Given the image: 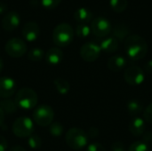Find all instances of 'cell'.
<instances>
[{"mask_svg":"<svg viewBox=\"0 0 152 151\" xmlns=\"http://www.w3.org/2000/svg\"><path fill=\"white\" fill-rule=\"evenodd\" d=\"M126 53L133 61L143 59L148 53L146 40L139 35H131L125 40Z\"/></svg>","mask_w":152,"mask_h":151,"instance_id":"obj_1","label":"cell"},{"mask_svg":"<svg viewBox=\"0 0 152 151\" xmlns=\"http://www.w3.org/2000/svg\"><path fill=\"white\" fill-rule=\"evenodd\" d=\"M53 41L59 47H65L71 44L74 37V29L69 23L58 24L53 31Z\"/></svg>","mask_w":152,"mask_h":151,"instance_id":"obj_2","label":"cell"},{"mask_svg":"<svg viewBox=\"0 0 152 151\" xmlns=\"http://www.w3.org/2000/svg\"><path fill=\"white\" fill-rule=\"evenodd\" d=\"M88 139L87 133L83 129L77 127L69 129L65 134L67 145L74 150H80L84 149L88 143Z\"/></svg>","mask_w":152,"mask_h":151,"instance_id":"obj_3","label":"cell"},{"mask_svg":"<svg viewBox=\"0 0 152 151\" xmlns=\"http://www.w3.org/2000/svg\"><path fill=\"white\" fill-rule=\"evenodd\" d=\"M14 101L18 108L26 110L31 109L35 108L37 103V94L33 89L24 87L17 92Z\"/></svg>","mask_w":152,"mask_h":151,"instance_id":"obj_4","label":"cell"},{"mask_svg":"<svg viewBox=\"0 0 152 151\" xmlns=\"http://www.w3.org/2000/svg\"><path fill=\"white\" fill-rule=\"evenodd\" d=\"M12 133L18 138H27L34 133V122L27 117H18L12 124Z\"/></svg>","mask_w":152,"mask_h":151,"instance_id":"obj_5","label":"cell"},{"mask_svg":"<svg viewBox=\"0 0 152 151\" xmlns=\"http://www.w3.org/2000/svg\"><path fill=\"white\" fill-rule=\"evenodd\" d=\"M54 118V112L48 105H41L33 112V120L39 126H49Z\"/></svg>","mask_w":152,"mask_h":151,"instance_id":"obj_6","label":"cell"},{"mask_svg":"<svg viewBox=\"0 0 152 151\" xmlns=\"http://www.w3.org/2000/svg\"><path fill=\"white\" fill-rule=\"evenodd\" d=\"M4 50L9 56L12 58H20L27 53L28 47L26 43L22 39L13 37L6 42L4 45Z\"/></svg>","mask_w":152,"mask_h":151,"instance_id":"obj_7","label":"cell"},{"mask_svg":"<svg viewBox=\"0 0 152 151\" xmlns=\"http://www.w3.org/2000/svg\"><path fill=\"white\" fill-rule=\"evenodd\" d=\"M91 31L98 37L107 36L112 30L110 21L105 17H96L91 22Z\"/></svg>","mask_w":152,"mask_h":151,"instance_id":"obj_8","label":"cell"},{"mask_svg":"<svg viewBox=\"0 0 152 151\" xmlns=\"http://www.w3.org/2000/svg\"><path fill=\"white\" fill-rule=\"evenodd\" d=\"M125 81L132 86L141 85L145 80V73L143 69L138 66H131L125 70Z\"/></svg>","mask_w":152,"mask_h":151,"instance_id":"obj_9","label":"cell"},{"mask_svg":"<svg viewBox=\"0 0 152 151\" xmlns=\"http://www.w3.org/2000/svg\"><path fill=\"white\" fill-rule=\"evenodd\" d=\"M102 49L94 42H87L80 48V56L86 62L95 61L101 55Z\"/></svg>","mask_w":152,"mask_h":151,"instance_id":"obj_10","label":"cell"},{"mask_svg":"<svg viewBox=\"0 0 152 151\" xmlns=\"http://www.w3.org/2000/svg\"><path fill=\"white\" fill-rule=\"evenodd\" d=\"M16 91L15 81L8 77H0V97L8 99L12 97Z\"/></svg>","mask_w":152,"mask_h":151,"instance_id":"obj_11","label":"cell"},{"mask_svg":"<svg viewBox=\"0 0 152 151\" xmlns=\"http://www.w3.org/2000/svg\"><path fill=\"white\" fill-rule=\"evenodd\" d=\"M20 23V17L15 11L8 12L2 19V27L6 31H12L16 29Z\"/></svg>","mask_w":152,"mask_h":151,"instance_id":"obj_12","label":"cell"},{"mask_svg":"<svg viewBox=\"0 0 152 151\" xmlns=\"http://www.w3.org/2000/svg\"><path fill=\"white\" fill-rule=\"evenodd\" d=\"M22 36L25 40L28 42H34L37 39L40 34V28L37 23L29 21L22 27Z\"/></svg>","mask_w":152,"mask_h":151,"instance_id":"obj_13","label":"cell"},{"mask_svg":"<svg viewBox=\"0 0 152 151\" xmlns=\"http://www.w3.org/2000/svg\"><path fill=\"white\" fill-rule=\"evenodd\" d=\"M146 125L143 118L140 117H134L129 124V131L134 137H141L145 133Z\"/></svg>","mask_w":152,"mask_h":151,"instance_id":"obj_14","label":"cell"},{"mask_svg":"<svg viewBox=\"0 0 152 151\" xmlns=\"http://www.w3.org/2000/svg\"><path fill=\"white\" fill-rule=\"evenodd\" d=\"M63 52L58 47L50 48L45 53V61L49 65L56 66L60 64L63 60Z\"/></svg>","mask_w":152,"mask_h":151,"instance_id":"obj_15","label":"cell"},{"mask_svg":"<svg viewBox=\"0 0 152 151\" xmlns=\"http://www.w3.org/2000/svg\"><path fill=\"white\" fill-rule=\"evenodd\" d=\"M126 64V60L125 57L121 55H114L109 59L107 67L112 72H118L123 69Z\"/></svg>","mask_w":152,"mask_h":151,"instance_id":"obj_16","label":"cell"},{"mask_svg":"<svg viewBox=\"0 0 152 151\" xmlns=\"http://www.w3.org/2000/svg\"><path fill=\"white\" fill-rule=\"evenodd\" d=\"M100 47H101L102 51H103L107 53H113L116 51H118V49L119 47V42L114 36H109V37L104 38L101 42Z\"/></svg>","mask_w":152,"mask_h":151,"instance_id":"obj_17","label":"cell"},{"mask_svg":"<svg viewBox=\"0 0 152 151\" xmlns=\"http://www.w3.org/2000/svg\"><path fill=\"white\" fill-rule=\"evenodd\" d=\"M74 19L79 22V24H87L88 22L92 21L93 20V13L92 12L86 7H80L77 9L73 14Z\"/></svg>","mask_w":152,"mask_h":151,"instance_id":"obj_18","label":"cell"},{"mask_svg":"<svg viewBox=\"0 0 152 151\" xmlns=\"http://www.w3.org/2000/svg\"><path fill=\"white\" fill-rule=\"evenodd\" d=\"M112 36L118 41H124L129 36V28L125 23H118L112 28Z\"/></svg>","mask_w":152,"mask_h":151,"instance_id":"obj_19","label":"cell"},{"mask_svg":"<svg viewBox=\"0 0 152 151\" xmlns=\"http://www.w3.org/2000/svg\"><path fill=\"white\" fill-rule=\"evenodd\" d=\"M126 109H127L129 115L135 117H138V115L143 111V105L138 100H130L127 102Z\"/></svg>","mask_w":152,"mask_h":151,"instance_id":"obj_20","label":"cell"},{"mask_svg":"<svg viewBox=\"0 0 152 151\" xmlns=\"http://www.w3.org/2000/svg\"><path fill=\"white\" fill-rule=\"evenodd\" d=\"M53 84H54V86H55L56 90L58 91V93L61 95H66L70 90L69 83L64 78L58 77V78L54 79Z\"/></svg>","mask_w":152,"mask_h":151,"instance_id":"obj_21","label":"cell"},{"mask_svg":"<svg viewBox=\"0 0 152 151\" xmlns=\"http://www.w3.org/2000/svg\"><path fill=\"white\" fill-rule=\"evenodd\" d=\"M0 108L4 110V112L7 113H13L16 112L18 109V106L15 101L11 99H3L0 100Z\"/></svg>","mask_w":152,"mask_h":151,"instance_id":"obj_22","label":"cell"},{"mask_svg":"<svg viewBox=\"0 0 152 151\" xmlns=\"http://www.w3.org/2000/svg\"><path fill=\"white\" fill-rule=\"evenodd\" d=\"M110 5L114 12L120 13L127 8L128 0H110Z\"/></svg>","mask_w":152,"mask_h":151,"instance_id":"obj_23","label":"cell"},{"mask_svg":"<svg viewBox=\"0 0 152 151\" xmlns=\"http://www.w3.org/2000/svg\"><path fill=\"white\" fill-rule=\"evenodd\" d=\"M45 56V53L41 48H32L28 53V59L31 61H40Z\"/></svg>","mask_w":152,"mask_h":151,"instance_id":"obj_24","label":"cell"},{"mask_svg":"<svg viewBox=\"0 0 152 151\" xmlns=\"http://www.w3.org/2000/svg\"><path fill=\"white\" fill-rule=\"evenodd\" d=\"M91 32H92L91 28L87 24H81V23L76 27V30H75L76 35L81 38H86V37L89 36Z\"/></svg>","mask_w":152,"mask_h":151,"instance_id":"obj_25","label":"cell"},{"mask_svg":"<svg viewBox=\"0 0 152 151\" xmlns=\"http://www.w3.org/2000/svg\"><path fill=\"white\" fill-rule=\"evenodd\" d=\"M63 126L59 122H53L49 125V133L53 137H60L63 133Z\"/></svg>","mask_w":152,"mask_h":151,"instance_id":"obj_26","label":"cell"},{"mask_svg":"<svg viewBox=\"0 0 152 151\" xmlns=\"http://www.w3.org/2000/svg\"><path fill=\"white\" fill-rule=\"evenodd\" d=\"M128 151H150V147L142 141H138L129 146Z\"/></svg>","mask_w":152,"mask_h":151,"instance_id":"obj_27","label":"cell"},{"mask_svg":"<svg viewBox=\"0 0 152 151\" xmlns=\"http://www.w3.org/2000/svg\"><path fill=\"white\" fill-rule=\"evenodd\" d=\"M28 144L31 149L37 150L42 146V139L37 134H32L31 136L28 137Z\"/></svg>","mask_w":152,"mask_h":151,"instance_id":"obj_28","label":"cell"},{"mask_svg":"<svg viewBox=\"0 0 152 151\" xmlns=\"http://www.w3.org/2000/svg\"><path fill=\"white\" fill-rule=\"evenodd\" d=\"M61 0H41L42 5L46 9H54L61 4Z\"/></svg>","mask_w":152,"mask_h":151,"instance_id":"obj_29","label":"cell"},{"mask_svg":"<svg viewBox=\"0 0 152 151\" xmlns=\"http://www.w3.org/2000/svg\"><path fill=\"white\" fill-rule=\"evenodd\" d=\"M143 119L145 122L152 125V102H151L143 110Z\"/></svg>","mask_w":152,"mask_h":151,"instance_id":"obj_30","label":"cell"},{"mask_svg":"<svg viewBox=\"0 0 152 151\" xmlns=\"http://www.w3.org/2000/svg\"><path fill=\"white\" fill-rule=\"evenodd\" d=\"M86 151H106L105 148L99 142H93L88 145Z\"/></svg>","mask_w":152,"mask_h":151,"instance_id":"obj_31","label":"cell"},{"mask_svg":"<svg viewBox=\"0 0 152 151\" xmlns=\"http://www.w3.org/2000/svg\"><path fill=\"white\" fill-rule=\"evenodd\" d=\"M111 151H126V149L123 142H116L111 145Z\"/></svg>","mask_w":152,"mask_h":151,"instance_id":"obj_32","label":"cell"},{"mask_svg":"<svg viewBox=\"0 0 152 151\" xmlns=\"http://www.w3.org/2000/svg\"><path fill=\"white\" fill-rule=\"evenodd\" d=\"M86 133H87L88 138H95V137H97L99 135L100 132H99L98 128L91 127V128H89V130H88V132Z\"/></svg>","mask_w":152,"mask_h":151,"instance_id":"obj_33","label":"cell"},{"mask_svg":"<svg viewBox=\"0 0 152 151\" xmlns=\"http://www.w3.org/2000/svg\"><path fill=\"white\" fill-rule=\"evenodd\" d=\"M142 137V142H145L146 144H151L152 142V133L151 132H145L143 133Z\"/></svg>","mask_w":152,"mask_h":151,"instance_id":"obj_34","label":"cell"},{"mask_svg":"<svg viewBox=\"0 0 152 151\" xmlns=\"http://www.w3.org/2000/svg\"><path fill=\"white\" fill-rule=\"evenodd\" d=\"M8 148V142L4 136L0 135V151H6Z\"/></svg>","mask_w":152,"mask_h":151,"instance_id":"obj_35","label":"cell"},{"mask_svg":"<svg viewBox=\"0 0 152 151\" xmlns=\"http://www.w3.org/2000/svg\"><path fill=\"white\" fill-rule=\"evenodd\" d=\"M143 71L147 74H152V60H150L146 62V64L144 65Z\"/></svg>","mask_w":152,"mask_h":151,"instance_id":"obj_36","label":"cell"},{"mask_svg":"<svg viewBox=\"0 0 152 151\" xmlns=\"http://www.w3.org/2000/svg\"><path fill=\"white\" fill-rule=\"evenodd\" d=\"M8 10V6L4 2H1L0 1V14H3L4 12H6Z\"/></svg>","mask_w":152,"mask_h":151,"instance_id":"obj_37","label":"cell"},{"mask_svg":"<svg viewBox=\"0 0 152 151\" xmlns=\"http://www.w3.org/2000/svg\"><path fill=\"white\" fill-rule=\"evenodd\" d=\"M9 151H27L23 147H21V146H19V145H17V146H13L11 150Z\"/></svg>","mask_w":152,"mask_h":151,"instance_id":"obj_38","label":"cell"},{"mask_svg":"<svg viewBox=\"0 0 152 151\" xmlns=\"http://www.w3.org/2000/svg\"><path fill=\"white\" fill-rule=\"evenodd\" d=\"M4 112L0 108V126H2V125L4 124Z\"/></svg>","mask_w":152,"mask_h":151,"instance_id":"obj_39","label":"cell"},{"mask_svg":"<svg viewBox=\"0 0 152 151\" xmlns=\"http://www.w3.org/2000/svg\"><path fill=\"white\" fill-rule=\"evenodd\" d=\"M3 68H4V62H3L2 58L0 57V73H1V72H2V70H3Z\"/></svg>","mask_w":152,"mask_h":151,"instance_id":"obj_40","label":"cell"},{"mask_svg":"<svg viewBox=\"0 0 152 151\" xmlns=\"http://www.w3.org/2000/svg\"><path fill=\"white\" fill-rule=\"evenodd\" d=\"M151 145H152V142H151Z\"/></svg>","mask_w":152,"mask_h":151,"instance_id":"obj_41","label":"cell"}]
</instances>
